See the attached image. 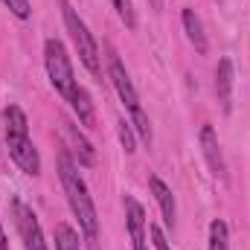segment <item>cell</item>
Returning a JSON list of instances; mask_svg holds the SVG:
<instances>
[{"mask_svg":"<svg viewBox=\"0 0 250 250\" xmlns=\"http://www.w3.org/2000/svg\"><path fill=\"white\" fill-rule=\"evenodd\" d=\"M0 131H3V143L9 148V157L15 160V166L23 172V175H32L38 178L41 175V154L29 137V120L23 114L21 105L9 102L0 114Z\"/></svg>","mask_w":250,"mask_h":250,"instance_id":"3","label":"cell"},{"mask_svg":"<svg viewBox=\"0 0 250 250\" xmlns=\"http://www.w3.org/2000/svg\"><path fill=\"white\" fill-rule=\"evenodd\" d=\"M198 146H201V154H204L207 169L212 172V178H218L221 184H227V160H224V151H221V143H218V134H215L212 125H201Z\"/></svg>","mask_w":250,"mask_h":250,"instance_id":"7","label":"cell"},{"mask_svg":"<svg viewBox=\"0 0 250 250\" xmlns=\"http://www.w3.org/2000/svg\"><path fill=\"white\" fill-rule=\"evenodd\" d=\"M0 250H12V248H9V239H6V233H3V224H0Z\"/></svg>","mask_w":250,"mask_h":250,"instance_id":"19","label":"cell"},{"mask_svg":"<svg viewBox=\"0 0 250 250\" xmlns=\"http://www.w3.org/2000/svg\"><path fill=\"white\" fill-rule=\"evenodd\" d=\"M64 131H67V137H70V143H73V154H76V160H79V166H93L96 163V148L90 146V140L76 128V125L70 123V120H64Z\"/></svg>","mask_w":250,"mask_h":250,"instance_id":"12","label":"cell"},{"mask_svg":"<svg viewBox=\"0 0 250 250\" xmlns=\"http://www.w3.org/2000/svg\"><path fill=\"white\" fill-rule=\"evenodd\" d=\"M59 6H62L64 29H67V35H70V41H73V47L79 53V62L84 64V70L93 79L102 82V76H105V70H102V53H99V44H96L93 32L87 29L84 18L79 15V9H73L70 0H59Z\"/></svg>","mask_w":250,"mask_h":250,"instance_id":"5","label":"cell"},{"mask_svg":"<svg viewBox=\"0 0 250 250\" xmlns=\"http://www.w3.org/2000/svg\"><path fill=\"white\" fill-rule=\"evenodd\" d=\"M44 70H47V79L56 87V93L70 105V111L76 114L79 125L96 128V105H93L90 93L79 84V79L73 73V62L67 56V47L59 38H47L44 41Z\"/></svg>","mask_w":250,"mask_h":250,"instance_id":"1","label":"cell"},{"mask_svg":"<svg viewBox=\"0 0 250 250\" xmlns=\"http://www.w3.org/2000/svg\"><path fill=\"white\" fill-rule=\"evenodd\" d=\"M53 242H56V250H82L79 230H73L67 221H59V224H56V230H53Z\"/></svg>","mask_w":250,"mask_h":250,"instance_id":"13","label":"cell"},{"mask_svg":"<svg viewBox=\"0 0 250 250\" xmlns=\"http://www.w3.org/2000/svg\"><path fill=\"white\" fill-rule=\"evenodd\" d=\"M108 82L114 84V90H117V96H120V102H123V108L128 111V117H131V128L137 131V137L146 143V146H151V120H148V114H146V108H143V102H140V93H137V87H134V82H131V76H128V70H125V64L120 62V56L114 53V50H108Z\"/></svg>","mask_w":250,"mask_h":250,"instance_id":"4","label":"cell"},{"mask_svg":"<svg viewBox=\"0 0 250 250\" xmlns=\"http://www.w3.org/2000/svg\"><path fill=\"white\" fill-rule=\"evenodd\" d=\"M148 236H151V245H154V250H172L169 239H166V233H163V227L148 224Z\"/></svg>","mask_w":250,"mask_h":250,"instance_id":"18","label":"cell"},{"mask_svg":"<svg viewBox=\"0 0 250 250\" xmlns=\"http://www.w3.org/2000/svg\"><path fill=\"white\" fill-rule=\"evenodd\" d=\"M12 218H15V230L23 242L26 250H50L47 239H44V230H41V221L35 215V209L29 204H23L21 198H12Z\"/></svg>","mask_w":250,"mask_h":250,"instance_id":"6","label":"cell"},{"mask_svg":"<svg viewBox=\"0 0 250 250\" xmlns=\"http://www.w3.org/2000/svg\"><path fill=\"white\" fill-rule=\"evenodd\" d=\"M117 137H120V143H123V148L128 151V154L137 151V131L131 128V123L120 120V123H117Z\"/></svg>","mask_w":250,"mask_h":250,"instance_id":"15","label":"cell"},{"mask_svg":"<svg viewBox=\"0 0 250 250\" xmlns=\"http://www.w3.org/2000/svg\"><path fill=\"white\" fill-rule=\"evenodd\" d=\"M3 6H6L18 21H29V18H32V6H29V0H3Z\"/></svg>","mask_w":250,"mask_h":250,"instance_id":"17","label":"cell"},{"mask_svg":"<svg viewBox=\"0 0 250 250\" xmlns=\"http://www.w3.org/2000/svg\"><path fill=\"white\" fill-rule=\"evenodd\" d=\"M0 137H3V131H0Z\"/></svg>","mask_w":250,"mask_h":250,"instance_id":"21","label":"cell"},{"mask_svg":"<svg viewBox=\"0 0 250 250\" xmlns=\"http://www.w3.org/2000/svg\"><path fill=\"white\" fill-rule=\"evenodd\" d=\"M233 84H236L233 59L224 56V59H218V67H215V96H218V105L224 114L233 111Z\"/></svg>","mask_w":250,"mask_h":250,"instance_id":"10","label":"cell"},{"mask_svg":"<svg viewBox=\"0 0 250 250\" xmlns=\"http://www.w3.org/2000/svg\"><path fill=\"white\" fill-rule=\"evenodd\" d=\"M111 3H114V9H117L120 21H123L128 29H134V26H137V15H134V0H111Z\"/></svg>","mask_w":250,"mask_h":250,"instance_id":"16","label":"cell"},{"mask_svg":"<svg viewBox=\"0 0 250 250\" xmlns=\"http://www.w3.org/2000/svg\"><path fill=\"white\" fill-rule=\"evenodd\" d=\"M207 250H230V227L224 218H212L209 221V245Z\"/></svg>","mask_w":250,"mask_h":250,"instance_id":"14","label":"cell"},{"mask_svg":"<svg viewBox=\"0 0 250 250\" xmlns=\"http://www.w3.org/2000/svg\"><path fill=\"white\" fill-rule=\"evenodd\" d=\"M125 227L131 236V250H151L148 248V221H146V209L137 198L125 195Z\"/></svg>","mask_w":250,"mask_h":250,"instance_id":"8","label":"cell"},{"mask_svg":"<svg viewBox=\"0 0 250 250\" xmlns=\"http://www.w3.org/2000/svg\"><path fill=\"white\" fill-rule=\"evenodd\" d=\"M151 3H154V6H160V0H151Z\"/></svg>","mask_w":250,"mask_h":250,"instance_id":"20","label":"cell"},{"mask_svg":"<svg viewBox=\"0 0 250 250\" xmlns=\"http://www.w3.org/2000/svg\"><path fill=\"white\" fill-rule=\"evenodd\" d=\"M148 192L154 195V201H157V207H160L163 224H166L169 230H175V224H178V204H175L172 187H169L163 178H157V175H148Z\"/></svg>","mask_w":250,"mask_h":250,"instance_id":"9","label":"cell"},{"mask_svg":"<svg viewBox=\"0 0 250 250\" xmlns=\"http://www.w3.org/2000/svg\"><path fill=\"white\" fill-rule=\"evenodd\" d=\"M59 181H62V189L67 195V204H70V209H73V215L79 221L82 236L90 245H96V239H99V215H96L90 189H87L82 172H79V163L73 160V151L67 146L59 148Z\"/></svg>","mask_w":250,"mask_h":250,"instance_id":"2","label":"cell"},{"mask_svg":"<svg viewBox=\"0 0 250 250\" xmlns=\"http://www.w3.org/2000/svg\"><path fill=\"white\" fill-rule=\"evenodd\" d=\"M181 23H184V32H187L189 44L195 47V53H198V56H207V53H209V38H207V32H204V21L198 18V12H195L192 6H184Z\"/></svg>","mask_w":250,"mask_h":250,"instance_id":"11","label":"cell"}]
</instances>
